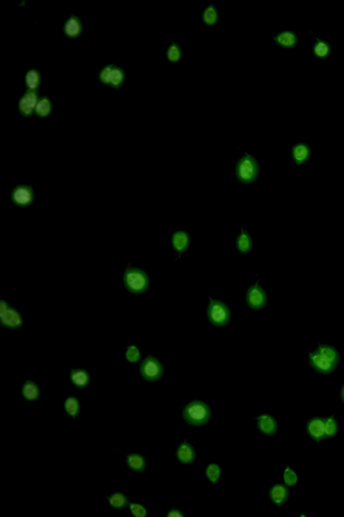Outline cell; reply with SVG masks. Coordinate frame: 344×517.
I'll return each instance as SVG.
<instances>
[{
    "label": "cell",
    "instance_id": "5",
    "mask_svg": "<svg viewBox=\"0 0 344 517\" xmlns=\"http://www.w3.org/2000/svg\"><path fill=\"white\" fill-rule=\"evenodd\" d=\"M0 324L8 329H16L22 327L24 320L20 313L6 300H0Z\"/></svg>",
    "mask_w": 344,
    "mask_h": 517
},
{
    "label": "cell",
    "instance_id": "33",
    "mask_svg": "<svg viewBox=\"0 0 344 517\" xmlns=\"http://www.w3.org/2000/svg\"><path fill=\"white\" fill-rule=\"evenodd\" d=\"M142 357L140 349L135 345H130L127 347L125 351L126 360L130 363H136L140 361Z\"/></svg>",
    "mask_w": 344,
    "mask_h": 517
},
{
    "label": "cell",
    "instance_id": "3",
    "mask_svg": "<svg viewBox=\"0 0 344 517\" xmlns=\"http://www.w3.org/2000/svg\"><path fill=\"white\" fill-rule=\"evenodd\" d=\"M98 80L105 87L118 90L125 82L126 73L123 68L116 64H106L98 72Z\"/></svg>",
    "mask_w": 344,
    "mask_h": 517
},
{
    "label": "cell",
    "instance_id": "22",
    "mask_svg": "<svg viewBox=\"0 0 344 517\" xmlns=\"http://www.w3.org/2000/svg\"><path fill=\"white\" fill-rule=\"evenodd\" d=\"M63 408L65 413L72 418H76L80 415L81 404L78 399L75 396H70L65 399L63 403Z\"/></svg>",
    "mask_w": 344,
    "mask_h": 517
},
{
    "label": "cell",
    "instance_id": "8",
    "mask_svg": "<svg viewBox=\"0 0 344 517\" xmlns=\"http://www.w3.org/2000/svg\"><path fill=\"white\" fill-rule=\"evenodd\" d=\"M140 370L143 379L148 382L158 381L164 373L163 365L157 358L152 356H149L143 360Z\"/></svg>",
    "mask_w": 344,
    "mask_h": 517
},
{
    "label": "cell",
    "instance_id": "13",
    "mask_svg": "<svg viewBox=\"0 0 344 517\" xmlns=\"http://www.w3.org/2000/svg\"><path fill=\"white\" fill-rule=\"evenodd\" d=\"M325 422L326 418H314L307 423V432L314 441L319 443L326 438L325 432Z\"/></svg>",
    "mask_w": 344,
    "mask_h": 517
},
{
    "label": "cell",
    "instance_id": "24",
    "mask_svg": "<svg viewBox=\"0 0 344 517\" xmlns=\"http://www.w3.org/2000/svg\"><path fill=\"white\" fill-rule=\"evenodd\" d=\"M189 235L185 232H176L172 236L173 246L178 253L185 252L189 246Z\"/></svg>",
    "mask_w": 344,
    "mask_h": 517
},
{
    "label": "cell",
    "instance_id": "2",
    "mask_svg": "<svg viewBox=\"0 0 344 517\" xmlns=\"http://www.w3.org/2000/svg\"><path fill=\"white\" fill-rule=\"evenodd\" d=\"M183 417L190 425H204L210 419L211 409L206 403L201 401H192L184 408Z\"/></svg>",
    "mask_w": 344,
    "mask_h": 517
},
{
    "label": "cell",
    "instance_id": "18",
    "mask_svg": "<svg viewBox=\"0 0 344 517\" xmlns=\"http://www.w3.org/2000/svg\"><path fill=\"white\" fill-rule=\"evenodd\" d=\"M270 498L275 505L281 506L285 503L289 495L287 487L283 484H276L270 490Z\"/></svg>",
    "mask_w": 344,
    "mask_h": 517
},
{
    "label": "cell",
    "instance_id": "23",
    "mask_svg": "<svg viewBox=\"0 0 344 517\" xmlns=\"http://www.w3.org/2000/svg\"><path fill=\"white\" fill-rule=\"evenodd\" d=\"M126 463L128 467L134 471H143L146 467V461L142 454L139 453L127 454Z\"/></svg>",
    "mask_w": 344,
    "mask_h": 517
},
{
    "label": "cell",
    "instance_id": "29",
    "mask_svg": "<svg viewBox=\"0 0 344 517\" xmlns=\"http://www.w3.org/2000/svg\"><path fill=\"white\" fill-rule=\"evenodd\" d=\"M317 42L313 46V52L316 57L319 59H325L330 55L331 49L328 43L315 38Z\"/></svg>",
    "mask_w": 344,
    "mask_h": 517
},
{
    "label": "cell",
    "instance_id": "31",
    "mask_svg": "<svg viewBox=\"0 0 344 517\" xmlns=\"http://www.w3.org/2000/svg\"><path fill=\"white\" fill-rule=\"evenodd\" d=\"M237 247L239 252L246 253L249 252L251 247V239L248 234L245 231H242L239 234L237 239Z\"/></svg>",
    "mask_w": 344,
    "mask_h": 517
},
{
    "label": "cell",
    "instance_id": "7",
    "mask_svg": "<svg viewBox=\"0 0 344 517\" xmlns=\"http://www.w3.org/2000/svg\"><path fill=\"white\" fill-rule=\"evenodd\" d=\"M207 316L213 325L223 326L230 321L231 313L228 306L224 302L217 299H211L207 308Z\"/></svg>",
    "mask_w": 344,
    "mask_h": 517
},
{
    "label": "cell",
    "instance_id": "11",
    "mask_svg": "<svg viewBox=\"0 0 344 517\" xmlns=\"http://www.w3.org/2000/svg\"><path fill=\"white\" fill-rule=\"evenodd\" d=\"M246 299L249 307L254 309H260L266 304L267 297L262 287L260 285L255 284L249 287Z\"/></svg>",
    "mask_w": 344,
    "mask_h": 517
},
{
    "label": "cell",
    "instance_id": "19",
    "mask_svg": "<svg viewBox=\"0 0 344 517\" xmlns=\"http://www.w3.org/2000/svg\"><path fill=\"white\" fill-rule=\"evenodd\" d=\"M276 44L285 49H290L295 47L297 42V36L294 32L285 31L281 32L273 36Z\"/></svg>",
    "mask_w": 344,
    "mask_h": 517
},
{
    "label": "cell",
    "instance_id": "15",
    "mask_svg": "<svg viewBox=\"0 0 344 517\" xmlns=\"http://www.w3.org/2000/svg\"><path fill=\"white\" fill-rule=\"evenodd\" d=\"M257 420L258 428L264 434L271 436L277 432L278 424L277 420L272 416L262 414L258 416Z\"/></svg>",
    "mask_w": 344,
    "mask_h": 517
},
{
    "label": "cell",
    "instance_id": "21",
    "mask_svg": "<svg viewBox=\"0 0 344 517\" xmlns=\"http://www.w3.org/2000/svg\"><path fill=\"white\" fill-rule=\"evenodd\" d=\"M53 109V104L50 97L48 95L40 96L36 106L35 115L36 117L44 119L51 115Z\"/></svg>",
    "mask_w": 344,
    "mask_h": 517
},
{
    "label": "cell",
    "instance_id": "35",
    "mask_svg": "<svg viewBox=\"0 0 344 517\" xmlns=\"http://www.w3.org/2000/svg\"><path fill=\"white\" fill-rule=\"evenodd\" d=\"M283 479L286 486H293L298 482V476H297L296 472L287 466L284 471Z\"/></svg>",
    "mask_w": 344,
    "mask_h": 517
},
{
    "label": "cell",
    "instance_id": "37",
    "mask_svg": "<svg viewBox=\"0 0 344 517\" xmlns=\"http://www.w3.org/2000/svg\"><path fill=\"white\" fill-rule=\"evenodd\" d=\"M168 517H185L184 514L178 509H172L167 514Z\"/></svg>",
    "mask_w": 344,
    "mask_h": 517
},
{
    "label": "cell",
    "instance_id": "20",
    "mask_svg": "<svg viewBox=\"0 0 344 517\" xmlns=\"http://www.w3.org/2000/svg\"><path fill=\"white\" fill-rule=\"evenodd\" d=\"M177 458L183 464H190L195 460L196 454L193 447L187 442L179 445L176 452Z\"/></svg>",
    "mask_w": 344,
    "mask_h": 517
},
{
    "label": "cell",
    "instance_id": "34",
    "mask_svg": "<svg viewBox=\"0 0 344 517\" xmlns=\"http://www.w3.org/2000/svg\"><path fill=\"white\" fill-rule=\"evenodd\" d=\"M206 476L209 481L213 484H216L219 481L220 477L221 475V468L219 465L215 464V463H211L209 465L208 467H207L206 469Z\"/></svg>",
    "mask_w": 344,
    "mask_h": 517
},
{
    "label": "cell",
    "instance_id": "17",
    "mask_svg": "<svg viewBox=\"0 0 344 517\" xmlns=\"http://www.w3.org/2000/svg\"><path fill=\"white\" fill-rule=\"evenodd\" d=\"M42 83V76L36 68H31L26 72L25 85L27 91L38 92Z\"/></svg>",
    "mask_w": 344,
    "mask_h": 517
},
{
    "label": "cell",
    "instance_id": "4",
    "mask_svg": "<svg viewBox=\"0 0 344 517\" xmlns=\"http://www.w3.org/2000/svg\"><path fill=\"white\" fill-rule=\"evenodd\" d=\"M10 201L14 206L22 209L31 206L35 201L33 187L27 183L16 184L10 193Z\"/></svg>",
    "mask_w": 344,
    "mask_h": 517
},
{
    "label": "cell",
    "instance_id": "9",
    "mask_svg": "<svg viewBox=\"0 0 344 517\" xmlns=\"http://www.w3.org/2000/svg\"><path fill=\"white\" fill-rule=\"evenodd\" d=\"M40 96L38 92L26 91L18 102V110L22 117H31L35 115L36 105Z\"/></svg>",
    "mask_w": 344,
    "mask_h": 517
},
{
    "label": "cell",
    "instance_id": "25",
    "mask_svg": "<svg viewBox=\"0 0 344 517\" xmlns=\"http://www.w3.org/2000/svg\"><path fill=\"white\" fill-rule=\"evenodd\" d=\"M292 158L297 164L306 162L310 156V149L307 145L299 143L294 146L292 150Z\"/></svg>",
    "mask_w": 344,
    "mask_h": 517
},
{
    "label": "cell",
    "instance_id": "36",
    "mask_svg": "<svg viewBox=\"0 0 344 517\" xmlns=\"http://www.w3.org/2000/svg\"><path fill=\"white\" fill-rule=\"evenodd\" d=\"M129 510L132 515L135 517H145L147 514V510L144 506L139 503H129Z\"/></svg>",
    "mask_w": 344,
    "mask_h": 517
},
{
    "label": "cell",
    "instance_id": "27",
    "mask_svg": "<svg viewBox=\"0 0 344 517\" xmlns=\"http://www.w3.org/2000/svg\"><path fill=\"white\" fill-rule=\"evenodd\" d=\"M219 20V12L213 4H209L202 13V20L205 25L212 27Z\"/></svg>",
    "mask_w": 344,
    "mask_h": 517
},
{
    "label": "cell",
    "instance_id": "16",
    "mask_svg": "<svg viewBox=\"0 0 344 517\" xmlns=\"http://www.w3.org/2000/svg\"><path fill=\"white\" fill-rule=\"evenodd\" d=\"M22 398L28 402H36L40 398V390L37 384L31 380H27L22 384L20 389Z\"/></svg>",
    "mask_w": 344,
    "mask_h": 517
},
{
    "label": "cell",
    "instance_id": "28",
    "mask_svg": "<svg viewBox=\"0 0 344 517\" xmlns=\"http://www.w3.org/2000/svg\"><path fill=\"white\" fill-rule=\"evenodd\" d=\"M109 505L115 509L121 510L129 505L127 495L123 492H117L107 497Z\"/></svg>",
    "mask_w": 344,
    "mask_h": 517
},
{
    "label": "cell",
    "instance_id": "26",
    "mask_svg": "<svg viewBox=\"0 0 344 517\" xmlns=\"http://www.w3.org/2000/svg\"><path fill=\"white\" fill-rule=\"evenodd\" d=\"M316 351L335 365L337 366L339 363V355L334 347L328 345H320L316 349Z\"/></svg>",
    "mask_w": 344,
    "mask_h": 517
},
{
    "label": "cell",
    "instance_id": "1",
    "mask_svg": "<svg viewBox=\"0 0 344 517\" xmlns=\"http://www.w3.org/2000/svg\"><path fill=\"white\" fill-rule=\"evenodd\" d=\"M123 281L126 289L134 295L145 293L149 286V278L146 272L131 265L124 272Z\"/></svg>",
    "mask_w": 344,
    "mask_h": 517
},
{
    "label": "cell",
    "instance_id": "32",
    "mask_svg": "<svg viewBox=\"0 0 344 517\" xmlns=\"http://www.w3.org/2000/svg\"><path fill=\"white\" fill-rule=\"evenodd\" d=\"M338 431V424L335 420L334 416H330L326 419L325 422V432H326V438H332L335 437Z\"/></svg>",
    "mask_w": 344,
    "mask_h": 517
},
{
    "label": "cell",
    "instance_id": "6",
    "mask_svg": "<svg viewBox=\"0 0 344 517\" xmlns=\"http://www.w3.org/2000/svg\"><path fill=\"white\" fill-rule=\"evenodd\" d=\"M236 173L239 181L242 183L253 182L258 174V165L255 158L249 154L243 156L237 165Z\"/></svg>",
    "mask_w": 344,
    "mask_h": 517
},
{
    "label": "cell",
    "instance_id": "14",
    "mask_svg": "<svg viewBox=\"0 0 344 517\" xmlns=\"http://www.w3.org/2000/svg\"><path fill=\"white\" fill-rule=\"evenodd\" d=\"M70 381L78 389H84L90 382L89 373L83 368H72L70 371Z\"/></svg>",
    "mask_w": 344,
    "mask_h": 517
},
{
    "label": "cell",
    "instance_id": "30",
    "mask_svg": "<svg viewBox=\"0 0 344 517\" xmlns=\"http://www.w3.org/2000/svg\"><path fill=\"white\" fill-rule=\"evenodd\" d=\"M182 57V52L179 45L176 42H172L167 49V59L171 63H178Z\"/></svg>",
    "mask_w": 344,
    "mask_h": 517
},
{
    "label": "cell",
    "instance_id": "38",
    "mask_svg": "<svg viewBox=\"0 0 344 517\" xmlns=\"http://www.w3.org/2000/svg\"><path fill=\"white\" fill-rule=\"evenodd\" d=\"M341 400H342L343 402L344 403V385H343L342 388H341Z\"/></svg>",
    "mask_w": 344,
    "mask_h": 517
},
{
    "label": "cell",
    "instance_id": "10",
    "mask_svg": "<svg viewBox=\"0 0 344 517\" xmlns=\"http://www.w3.org/2000/svg\"><path fill=\"white\" fill-rule=\"evenodd\" d=\"M64 36L69 39H76L83 33V23L80 17L76 14L68 16L63 26Z\"/></svg>",
    "mask_w": 344,
    "mask_h": 517
},
{
    "label": "cell",
    "instance_id": "12",
    "mask_svg": "<svg viewBox=\"0 0 344 517\" xmlns=\"http://www.w3.org/2000/svg\"><path fill=\"white\" fill-rule=\"evenodd\" d=\"M309 362L312 367L323 374L333 372L337 366L316 351L309 354Z\"/></svg>",
    "mask_w": 344,
    "mask_h": 517
}]
</instances>
